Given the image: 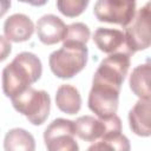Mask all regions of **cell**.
<instances>
[{"label": "cell", "instance_id": "cell-19", "mask_svg": "<svg viewBox=\"0 0 151 151\" xmlns=\"http://www.w3.org/2000/svg\"><path fill=\"white\" fill-rule=\"evenodd\" d=\"M90 35H91L90 28L84 22H73L66 26V33H65L63 41L86 44L90 39Z\"/></svg>", "mask_w": 151, "mask_h": 151}, {"label": "cell", "instance_id": "cell-14", "mask_svg": "<svg viewBox=\"0 0 151 151\" xmlns=\"http://www.w3.org/2000/svg\"><path fill=\"white\" fill-rule=\"evenodd\" d=\"M93 41L101 52L113 53L125 42V37L119 29L99 27L94 31Z\"/></svg>", "mask_w": 151, "mask_h": 151}, {"label": "cell", "instance_id": "cell-6", "mask_svg": "<svg viewBox=\"0 0 151 151\" xmlns=\"http://www.w3.org/2000/svg\"><path fill=\"white\" fill-rule=\"evenodd\" d=\"M76 125L73 120L57 118L44 132V142L50 151H78L79 146L74 139Z\"/></svg>", "mask_w": 151, "mask_h": 151}, {"label": "cell", "instance_id": "cell-18", "mask_svg": "<svg viewBox=\"0 0 151 151\" xmlns=\"http://www.w3.org/2000/svg\"><path fill=\"white\" fill-rule=\"evenodd\" d=\"M88 2L90 0H57V8L63 15L76 18L87 8Z\"/></svg>", "mask_w": 151, "mask_h": 151}, {"label": "cell", "instance_id": "cell-12", "mask_svg": "<svg viewBox=\"0 0 151 151\" xmlns=\"http://www.w3.org/2000/svg\"><path fill=\"white\" fill-rule=\"evenodd\" d=\"M76 136L81 140L94 143L99 140L105 131V123L103 118H94L92 116H81L76 122Z\"/></svg>", "mask_w": 151, "mask_h": 151}, {"label": "cell", "instance_id": "cell-17", "mask_svg": "<svg viewBox=\"0 0 151 151\" xmlns=\"http://www.w3.org/2000/svg\"><path fill=\"white\" fill-rule=\"evenodd\" d=\"M90 151L93 150H118V151H129L130 150V142L129 139L120 132L117 134L105 136L97 140L96 144L88 147Z\"/></svg>", "mask_w": 151, "mask_h": 151}, {"label": "cell", "instance_id": "cell-16", "mask_svg": "<svg viewBox=\"0 0 151 151\" xmlns=\"http://www.w3.org/2000/svg\"><path fill=\"white\" fill-rule=\"evenodd\" d=\"M4 149L7 151H33L35 149L34 137L20 127L11 129L4 139Z\"/></svg>", "mask_w": 151, "mask_h": 151}, {"label": "cell", "instance_id": "cell-1", "mask_svg": "<svg viewBox=\"0 0 151 151\" xmlns=\"http://www.w3.org/2000/svg\"><path fill=\"white\" fill-rule=\"evenodd\" d=\"M42 73L40 59L31 52H21L2 70V91L12 98L37 83Z\"/></svg>", "mask_w": 151, "mask_h": 151}, {"label": "cell", "instance_id": "cell-2", "mask_svg": "<svg viewBox=\"0 0 151 151\" xmlns=\"http://www.w3.org/2000/svg\"><path fill=\"white\" fill-rule=\"evenodd\" d=\"M87 58L88 48L86 44L64 41L59 50L50 54L48 64L55 77L60 79H70L86 66Z\"/></svg>", "mask_w": 151, "mask_h": 151}, {"label": "cell", "instance_id": "cell-3", "mask_svg": "<svg viewBox=\"0 0 151 151\" xmlns=\"http://www.w3.org/2000/svg\"><path fill=\"white\" fill-rule=\"evenodd\" d=\"M15 111L25 116L33 125L45 123L51 110L50 94L44 90H35L31 86L11 98Z\"/></svg>", "mask_w": 151, "mask_h": 151}, {"label": "cell", "instance_id": "cell-10", "mask_svg": "<svg viewBox=\"0 0 151 151\" xmlns=\"http://www.w3.org/2000/svg\"><path fill=\"white\" fill-rule=\"evenodd\" d=\"M34 32L33 21L22 13H15L8 17L4 24L5 37L13 42H22L31 39Z\"/></svg>", "mask_w": 151, "mask_h": 151}, {"label": "cell", "instance_id": "cell-9", "mask_svg": "<svg viewBox=\"0 0 151 151\" xmlns=\"http://www.w3.org/2000/svg\"><path fill=\"white\" fill-rule=\"evenodd\" d=\"M65 33V22L54 14H45L37 21V35L44 45H54L63 41Z\"/></svg>", "mask_w": 151, "mask_h": 151}, {"label": "cell", "instance_id": "cell-11", "mask_svg": "<svg viewBox=\"0 0 151 151\" xmlns=\"http://www.w3.org/2000/svg\"><path fill=\"white\" fill-rule=\"evenodd\" d=\"M150 100L139 99L129 112V124L132 132L140 137H149L151 134L150 125Z\"/></svg>", "mask_w": 151, "mask_h": 151}, {"label": "cell", "instance_id": "cell-4", "mask_svg": "<svg viewBox=\"0 0 151 151\" xmlns=\"http://www.w3.org/2000/svg\"><path fill=\"white\" fill-rule=\"evenodd\" d=\"M130 53L127 51L113 52L103 59L93 76L92 83H99L120 90L130 68Z\"/></svg>", "mask_w": 151, "mask_h": 151}, {"label": "cell", "instance_id": "cell-5", "mask_svg": "<svg viewBox=\"0 0 151 151\" xmlns=\"http://www.w3.org/2000/svg\"><path fill=\"white\" fill-rule=\"evenodd\" d=\"M125 28L126 51L133 54L150 47V2H146L134 14Z\"/></svg>", "mask_w": 151, "mask_h": 151}, {"label": "cell", "instance_id": "cell-20", "mask_svg": "<svg viewBox=\"0 0 151 151\" xmlns=\"http://www.w3.org/2000/svg\"><path fill=\"white\" fill-rule=\"evenodd\" d=\"M12 52V45L6 37L0 35V63L6 60Z\"/></svg>", "mask_w": 151, "mask_h": 151}, {"label": "cell", "instance_id": "cell-7", "mask_svg": "<svg viewBox=\"0 0 151 151\" xmlns=\"http://www.w3.org/2000/svg\"><path fill=\"white\" fill-rule=\"evenodd\" d=\"M93 13L101 22L126 27L136 14V0H97Z\"/></svg>", "mask_w": 151, "mask_h": 151}, {"label": "cell", "instance_id": "cell-8", "mask_svg": "<svg viewBox=\"0 0 151 151\" xmlns=\"http://www.w3.org/2000/svg\"><path fill=\"white\" fill-rule=\"evenodd\" d=\"M119 93L120 90L112 86L92 83L87 100L88 109L96 113L98 118H106L116 114L119 104Z\"/></svg>", "mask_w": 151, "mask_h": 151}, {"label": "cell", "instance_id": "cell-21", "mask_svg": "<svg viewBox=\"0 0 151 151\" xmlns=\"http://www.w3.org/2000/svg\"><path fill=\"white\" fill-rule=\"evenodd\" d=\"M11 0H0V18H2L7 13V11L11 8Z\"/></svg>", "mask_w": 151, "mask_h": 151}, {"label": "cell", "instance_id": "cell-15", "mask_svg": "<svg viewBox=\"0 0 151 151\" xmlns=\"http://www.w3.org/2000/svg\"><path fill=\"white\" fill-rule=\"evenodd\" d=\"M150 63L149 60L145 64L138 65L133 68L130 76V88L139 99L150 100Z\"/></svg>", "mask_w": 151, "mask_h": 151}, {"label": "cell", "instance_id": "cell-22", "mask_svg": "<svg viewBox=\"0 0 151 151\" xmlns=\"http://www.w3.org/2000/svg\"><path fill=\"white\" fill-rule=\"evenodd\" d=\"M18 1L28 4V5L34 6V7H40V6H44L48 0H18Z\"/></svg>", "mask_w": 151, "mask_h": 151}, {"label": "cell", "instance_id": "cell-13", "mask_svg": "<svg viewBox=\"0 0 151 151\" xmlns=\"http://www.w3.org/2000/svg\"><path fill=\"white\" fill-rule=\"evenodd\" d=\"M57 107L66 114H76L81 107V96L77 87L71 84L60 85L55 93Z\"/></svg>", "mask_w": 151, "mask_h": 151}]
</instances>
